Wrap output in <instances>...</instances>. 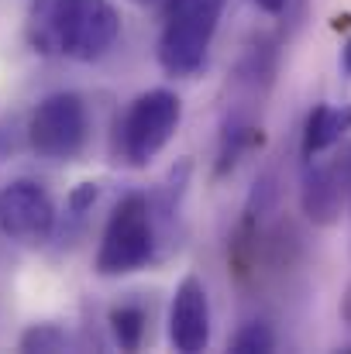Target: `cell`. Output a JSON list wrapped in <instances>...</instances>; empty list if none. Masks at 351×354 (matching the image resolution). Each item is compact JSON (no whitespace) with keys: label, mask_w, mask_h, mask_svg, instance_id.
I'll return each mask as SVG.
<instances>
[{"label":"cell","mask_w":351,"mask_h":354,"mask_svg":"<svg viewBox=\"0 0 351 354\" xmlns=\"http://www.w3.org/2000/svg\"><path fill=\"white\" fill-rule=\"evenodd\" d=\"M24 31L42 55L100 62L120 38V14L111 0H31Z\"/></svg>","instance_id":"6da1fadb"},{"label":"cell","mask_w":351,"mask_h":354,"mask_svg":"<svg viewBox=\"0 0 351 354\" xmlns=\"http://www.w3.org/2000/svg\"><path fill=\"white\" fill-rule=\"evenodd\" d=\"M228 0H162L159 66L165 76L186 80L204 69Z\"/></svg>","instance_id":"7a4b0ae2"},{"label":"cell","mask_w":351,"mask_h":354,"mask_svg":"<svg viewBox=\"0 0 351 354\" xmlns=\"http://www.w3.org/2000/svg\"><path fill=\"white\" fill-rule=\"evenodd\" d=\"M155 258H162V251H159L148 193H127L107 217L93 268L104 279H120V275L148 268Z\"/></svg>","instance_id":"3957f363"},{"label":"cell","mask_w":351,"mask_h":354,"mask_svg":"<svg viewBox=\"0 0 351 354\" xmlns=\"http://www.w3.org/2000/svg\"><path fill=\"white\" fill-rule=\"evenodd\" d=\"M183 120V100L172 90H145L138 93L127 111L120 114L114 131L117 162L131 169H145L179 131Z\"/></svg>","instance_id":"277c9868"},{"label":"cell","mask_w":351,"mask_h":354,"mask_svg":"<svg viewBox=\"0 0 351 354\" xmlns=\"http://www.w3.org/2000/svg\"><path fill=\"white\" fill-rule=\"evenodd\" d=\"M24 138L35 155L66 162L76 158L90 138V111L87 100L73 90H55L35 104L24 124Z\"/></svg>","instance_id":"5b68a950"},{"label":"cell","mask_w":351,"mask_h":354,"mask_svg":"<svg viewBox=\"0 0 351 354\" xmlns=\"http://www.w3.org/2000/svg\"><path fill=\"white\" fill-rule=\"evenodd\" d=\"M59 210L45 186L31 179H10L0 186V234L17 244H45L55 234Z\"/></svg>","instance_id":"8992f818"},{"label":"cell","mask_w":351,"mask_h":354,"mask_svg":"<svg viewBox=\"0 0 351 354\" xmlns=\"http://www.w3.org/2000/svg\"><path fill=\"white\" fill-rule=\"evenodd\" d=\"M169 344L183 354H200L210 344V296L197 275H186L172 292Z\"/></svg>","instance_id":"52a82bcc"},{"label":"cell","mask_w":351,"mask_h":354,"mask_svg":"<svg viewBox=\"0 0 351 354\" xmlns=\"http://www.w3.org/2000/svg\"><path fill=\"white\" fill-rule=\"evenodd\" d=\"M348 200V176L341 158L338 162H317V158H303V172H300V207L307 214L310 224L317 227H331L338 224L341 210Z\"/></svg>","instance_id":"ba28073f"},{"label":"cell","mask_w":351,"mask_h":354,"mask_svg":"<svg viewBox=\"0 0 351 354\" xmlns=\"http://www.w3.org/2000/svg\"><path fill=\"white\" fill-rule=\"evenodd\" d=\"M190 172L193 162H179L169 169V176L148 193V207H152V221H155V234H159V251H172L183 234V203L190 193Z\"/></svg>","instance_id":"9c48e42d"},{"label":"cell","mask_w":351,"mask_h":354,"mask_svg":"<svg viewBox=\"0 0 351 354\" xmlns=\"http://www.w3.org/2000/svg\"><path fill=\"white\" fill-rule=\"evenodd\" d=\"M348 131H351V104H341V107L317 104V107L307 114V124H303V141H300L303 158L324 155V151L334 148Z\"/></svg>","instance_id":"30bf717a"},{"label":"cell","mask_w":351,"mask_h":354,"mask_svg":"<svg viewBox=\"0 0 351 354\" xmlns=\"http://www.w3.org/2000/svg\"><path fill=\"white\" fill-rule=\"evenodd\" d=\"M107 324H111L114 344L120 351H138L141 341H145V330H148V310L138 299H120L111 306Z\"/></svg>","instance_id":"8fae6325"},{"label":"cell","mask_w":351,"mask_h":354,"mask_svg":"<svg viewBox=\"0 0 351 354\" xmlns=\"http://www.w3.org/2000/svg\"><path fill=\"white\" fill-rule=\"evenodd\" d=\"M97 200H100V183H80V186H73V189H69V196H66V210H62V217H59L55 234L52 237H59L62 244H66V241H73V237L83 231L87 217L93 214Z\"/></svg>","instance_id":"7c38bea8"},{"label":"cell","mask_w":351,"mask_h":354,"mask_svg":"<svg viewBox=\"0 0 351 354\" xmlns=\"http://www.w3.org/2000/svg\"><path fill=\"white\" fill-rule=\"evenodd\" d=\"M17 348L21 351H42V354H55V351H66L69 348V334L66 327L59 324H31L21 337H17Z\"/></svg>","instance_id":"4fadbf2b"},{"label":"cell","mask_w":351,"mask_h":354,"mask_svg":"<svg viewBox=\"0 0 351 354\" xmlns=\"http://www.w3.org/2000/svg\"><path fill=\"white\" fill-rule=\"evenodd\" d=\"M231 351L234 354L276 351V330H272V324H265V320H248V324L231 337Z\"/></svg>","instance_id":"5bb4252c"},{"label":"cell","mask_w":351,"mask_h":354,"mask_svg":"<svg viewBox=\"0 0 351 354\" xmlns=\"http://www.w3.org/2000/svg\"><path fill=\"white\" fill-rule=\"evenodd\" d=\"M255 7L265 10V14H282L289 7V0H255Z\"/></svg>","instance_id":"9a60e30c"},{"label":"cell","mask_w":351,"mask_h":354,"mask_svg":"<svg viewBox=\"0 0 351 354\" xmlns=\"http://www.w3.org/2000/svg\"><path fill=\"white\" fill-rule=\"evenodd\" d=\"M341 165H345V176H348V196H351V148L341 155Z\"/></svg>","instance_id":"2e32d148"},{"label":"cell","mask_w":351,"mask_h":354,"mask_svg":"<svg viewBox=\"0 0 351 354\" xmlns=\"http://www.w3.org/2000/svg\"><path fill=\"white\" fill-rule=\"evenodd\" d=\"M341 62H345V69L351 73V38H348V45H345V52H341Z\"/></svg>","instance_id":"e0dca14e"},{"label":"cell","mask_w":351,"mask_h":354,"mask_svg":"<svg viewBox=\"0 0 351 354\" xmlns=\"http://www.w3.org/2000/svg\"><path fill=\"white\" fill-rule=\"evenodd\" d=\"M134 3H141V7H152V3H162V0H134Z\"/></svg>","instance_id":"ac0fdd59"},{"label":"cell","mask_w":351,"mask_h":354,"mask_svg":"<svg viewBox=\"0 0 351 354\" xmlns=\"http://www.w3.org/2000/svg\"><path fill=\"white\" fill-rule=\"evenodd\" d=\"M348 317H351V299H348Z\"/></svg>","instance_id":"d6986e66"}]
</instances>
